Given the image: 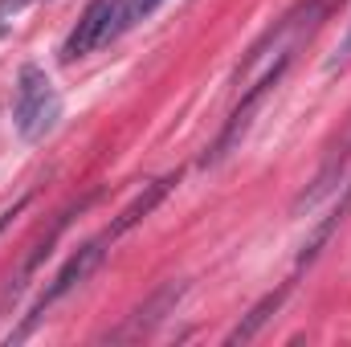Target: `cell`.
<instances>
[{
    "mask_svg": "<svg viewBox=\"0 0 351 347\" xmlns=\"http://www.w3.org/2000/svg\"><path fill=\"white\" fill-rule=\"evenodd\" d=\"M319 16H323V0H306V4H298V8H290L262 41L250 49V58L241 62V70H237V90L245 94L254 82H262V78H274V74L282 78L286 66L294 62L298 45H302V41L311 37V29L319 25Z\"/></svg>",
    "mask_w": 351,
    "mask_h": 347,
    "instance_id": "6da1fadb",
    "label": "cell"
},
{
    "mask_svg": "<svg viewBox=\"0 0 351 347\" xmlns=\"http://www.w3.org/2000/svg\"><path fill=\"white\" fill-rule=\"evenodd\" d=\"M58 115H62V94L49 82V74L41 66H25L16 78V98H12V123H16L21 139L49 135Z\"/></svg>",
    "mask_w": 351,
    "mask_h": 347,
    "instance_id": "7a4b0ae2",
    "label": "cell"
},
{
    "mask_svg": "<svg viewBox=\"0 0 351 347\" xmlns=\"http://www.w3.org/2000/svg\"><path fill=\"white\" fill-rule=\"evenodd\" d=\"M106 241H110V233H102V237H94V241H86V246H78V250L66 258V265L53 274V282H49V286H45V294L37 298V307L25 315V323H21V327L8 335V344H21L25 335H33V331H37V323L45 319V311H49L53 302H62L70 290H78V286L86 282L90 274L102 265V258H106Z\"/></svg>",
    "mask_w": 351,
    "mask_h": 347,
    "instance_id": "3957f363",
    "label": "cell"
},
{
    "mask_svg": "<svg viewBox=\"0 0 351 347\" xmlns=\"http://www.w3.org/2000/svg\"><path fill=\"white\" fill-rule=\"evenodd\" d=\"M119 4H123V0H90L86 12H82L78 25H74V33H70L66 45H62V62L86 58L98 45H106V41L119 37Z\"/></svg>",
    "mask_w": 351,
    "mask_h": 347,
    "instance_id": "277c9868",
    "label": "cell"
},
{
    "mask_svg": "<svg viewBox=\"0 0 351 347\" xmlns=\"http://www.w3.org/2000/svg\"><path fill=\"white\" fill-rule=\"evenodd\" d=\"M188 294V282H180V278H172V282H164L143 307H135V315L127 319V327L123 331H114V339H139V335H152L168 315H176V302Z\"/></svg>",
    "mask_w": 351,
    "mask_h": 347,
    "instance_id": "5b68a950",
    "label": "cell"
},
{
    "mask_svg": "<svg viewBox=\"0 0 351 347\" xmlns=\"http://www.w3.org/2000/svg\"><path fill=\"white\" fill-rule=\"evenodd\" d=\"M172 184H176V176H160V180L143 184V192H139V196H135V200H131V204L114 217V225L106 229V233H110V241H114V237H123V233H131L143 217H152V208H156V204L172 192Z\"/></svg>",
    "mask_w": 351,
    "mask_h": 347,
    "instance_id": "8992f818",
    "label": "cell"
},
{
    "mask_svg": "<svg viewBox=\"0 0 351 347\" xmlns=\"http://www.w3.org/2000/svg\"><path fill=\"white\" fill-rule=\"evenodd\" d=\"M286 294H290V286H278L274 294H265L262 302H258V307H254V311H250V315L233 327V331H229V344H250V339L262 331L265 323L278 315V307H282V298H286Z\"/></svg>",
    "mask_w": 351,
    "mask_h": 347,
    "instance_id": "52a82bcc",
    "label": "cell"
},
{
    "mask_svg": "<svg viewBox=\"0 0 351 347\" xmlns=\"http://www.w3.org/2000/svg\"><path fill=\"white\" fill-rule=\"evenodd\" d=\"M160 4H164V0H123V4H119V37H123V33H127L135 21L152 16Z\"/></svg>",
    "mask_w": 351,
    "mask_h": 347,
    "instance_id": "ba28073f",
    "label": "cell"
},
{
    "mask_svg": "<svg viewBox=\"0 0 351 347\" xmlns=\"http://www.w3.org/2000/svg\"><path fill=\"white\" fill-rule=\"evenodd\" d=\"M348 66H351V16H348V29H343L339 45H335V53L327 58V74H335V70H348Z\"/></svg>",
    "mask_w": 351,
    "mask_h": 347,
    "instance_id": "9c48e42d",
    "label": "cell"
},
{
    "mask_svg": "<svg viewBox=\"0 0 351 347\" xmlns=\"http://www.w3.org/2000/svg\"><path fill=\"white\" fill-rule=\"evenodd\" d=\"M29 4H37V0H0V29H4L12 16H21Z\"/></svg>",
    "mask_w": 351,
    "mask_h": 347,
    "instance_id": "30bf717a",
    "label": "cell"
},
{
    "mask_svg": "<svg viewBox=\"0 0 351 347\" xmlns=\"http://www.w3.org/2000/svg\"><path fill=\"white\" fill-rule=\"evenodd\" d=\"M25 204H29V200H25V196H21V200H16V204H12V208H4V213H0V229H4V225H8V221H12V217H16V213H25Z\"/></svg>",
    "mask_w": 351,
    "mask_h": 347,
    "instance_id": "8fae6325",
    "label": "cell"
}]
</instances>
